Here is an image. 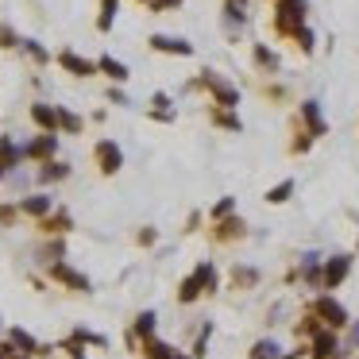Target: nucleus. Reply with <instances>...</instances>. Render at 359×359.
<instances>
[{
    "label": "nucleus",
    "mask_w": 359,
    "mask_h": 359,
    "mask_svg": "<svg viewBox=\"0 0 359 359\" xmlns=\"http://www.w3.org/2000/svg\"><path fill=\"white\" fill-rule=\"evenodd\" d=\"M151 12H170V8H182V0H147Z\"/></svg>",
    "instance_id": "cd10ccee"
},
{
    "label": "nucleus",
    "mask_w": 359,
    "mask_h": 359,
    "mask_svg": "<svg viewBox=\"0 0 359 359\" xmlns=\"http://www.w3.org/2000/svg\"><path fill=\"white\" fill-rule=\"evenodd\" d=\"M290 194H294V178H286V182H282V186H274L271 194H266V201H271V205H282V201H286Z\"/></svg>",
    "instance_id": "5701e85b"
},
{
    "label": "nucleus",
    "mask_w": 359,
    "mask_h": 359,
    "mask_svg": "<svg viewBox=\"0 0 359 359\" xmlns=\"http://www.w3.org/2000/svg\"><path fill=\"white\" fill-rule=\"evenodd\" d=\"M97 74H104V78L116 81V86H124V81L132 78V74H128V66L120 62V58H112V55H101V58H97Z\"/></svg>",
    "instance_id": "4468645a"
},
{
    "label": "nucleus",
    "mask_w": 359,
    "mask_h": 359,
    "mask_svg": "<svg viewBox=\"0 0 359 359\" xmlns=\"http://www.w3.org/2000/svg\"><path fill=\"white\" fill-rule=\"evenodd\" d=\"M0 178H4V170H0Z\"/></svg>",
    "instance_id": "c9c22d12"
},
{
    "label": "nucleus",
    "mask_w": 359,
    "mask_h": 359,
    "mask_svg": "<svg viewBox=\"0 0 359 359\" xmlns=\"http://www.w3.org/2000/svg\"><path fill=\"white\" fill-rule=\"evenodd\" d=\"M70 228H74V217H70L66 209H50L47 217L39 220V232H43V236H58V240H62Z\"/></svg>",
    "instance_id": "6e6552de"
},
{
    "label": "nucleus",
    "mask_w": 359,
    "mask_h": 359,
    "mask_svg": "<svg viewBox=\"0 0 359 359\" xmlns=\"http://www.w3.org/2000/svg\"><path fill=\"white\" fill-rule=\"evenodd\" d=\"M351 344H355V348H359V325L351 328Z\"/></svg>",
    "instance_id": "473e14b6"
},
{
    "label": "nucleus",
    "mask_w": 359,
    "mask_h": 359,
    "mask_svg": "<svg viewBox=\"0 0 359 359\" xmlns=\"http://www.w3.org/2000/svg\"><path fill=\"white\" fill-rule=\"evenodd\" d=\"M55 62L62 66L66 74H74V78H93V74H97V62H93V58H81L78 50H70V47H66V50H58V58H55Z\"/></svg>",
    "instance_id": "423d86ee"
},
{
    "label": "nucleus",
    "mask_w": 359,
    "mask_h": 359,
    "mask_svg": "<svg viewBox=\"0 0 359 359\" xmlns=\"http://www.w3.org/2000/svg\"><path fill=\"white\" fill-rule=\"evenodd\" d=\"M197 86L209 89V93L217 97L220 109H236V104H240V93H236V86H228V81L220 78V74H212V70H205L201 78H197Z\"/></svg>",
    "instance_id": "f03ea898"
},
{
    "label": "nucleus",
    "mask_w": 359,
    "mask_h": 359,
    "mask_svg": "<svg viewBox=\"0 0 359 359\" xmlns=\"http://www.w3.org/2000/svg\"><path fill=\"white\" fill-rule=\"evenodd\" d=\"M224 212H232V197H228V201H220L217 209H212V217H224Z\"/></svg>",
    "instance_id": "2f4dec72"
},
{
    "label": "nucleus",
    "mask_w": 359,
    "mask_h": 359,
    "mask_svg": "<svg viewBox=\"0 0 359 359\" xmlns=\"http://www.w3.org/2000/svg\"><path fill=\"white\" fill-rule=\"evenodd\" d=\"M55 112H58V132H70V135H81V128H86V120H81L78 112L62 109V104H55Z\"/></svg>",
    "instance_id": "a211bd4d"
},
{
    "label": "nucleus",
    "mask_w": 359,
    "mask_h": 359,
    "mask_svg": "<svg viewBox=\"0 0 359 359\" xmlns=\"http://www.w3.org/2000/svg\"><path fill=\"white\" fill-rule=\"evenodd\" d=\"M205 290H201V282H197V274H189V278H182V286H178V302L182 305H189V302H197Z\"/></svg>",
    "instance_id": "aec40b11"
},
{
    "label": "nucleus",
    "mask_w": 359,
    "mask_h": 359,
    "mask_svg": "<svg viewBox=\"0 0 359 359\" xmlns=\"http://www.w3.org/2000/svg\"><path fill=\"white\" fill-rule=\"evenodd\" d=\"M50 209H55V201H50L47 194H32V197H20L16 201V212H24V217H32V220H43Z\"/></svg>",
    "instance_id": "9b49d317"
},
{
    "label": "nucleus",
    "mask_w": 359,
    "mask_h": 359,
    "mask_svg": "<svg viewBox=\"0 0 359 359\" xmlns=\"http://www.w3.org/2000/svg\"><path fill=\"white\" fill-rule=\"evenodd\" d=\"M302 116H305V124H309V140L325 135V120H320V104L317 101H305L302 104Z\"/></svg>",
    "instance_id": "f3484780"
},
{
    "label": "nucleus",
    "mask_w": 359,
    "mask_h": 359,
    "mask_svg": "<svg viewBox=\"0 0 359 359\" xmlns=\"http://www.w3.org/2000/svg\"><path fill=\"white\" fill-rule=\"evenodd\" d=\"M70 359H86V355H70Z\"/></svg>",
    "instance_id": "f704fd0d"
},
{
    "label": "nucleus",
    "mask_w": 359,
    "mask_h": 359,
    "mask_svg": "<svg viewBox=\"0 0 359 359\" xmlns=\"http://www.w3.org/2000/svg\"><path fill=\"white\" fill-rule=\"evenodd\" d=\"M70 178V166L58 163V158H50V163H39V182L43 186H55V182Z\"/></svg>",
    "instance_id": "dca6fc26"
},
{
    "label": "nucleus",
    "mask_w": 359,
    "mask_h": 359,
    "mask_svg": "<svg viewBox=\"0 0 359 359\" xmlns=\"http://www.w3.org/2000/svg\"><path fill=\"white\" fill-rule=\"evenodd\" d=\"M20 158H24V155H20V143L12 140V135H0V170H4V174L16 170Z\"/></svg>",
    "instance_id": "2eb2a0df"
},
{
    "label": "nucleus",
    "mask_w": 359,
    "mask_h": 359,
    "mask_svg": "<svg viewBox=\"0 0 359 359\" xmlns=\"http://www.w3.org/2000/svg\"><path fill=\"white\" fill-rule=\"evenodd\" d=\"M116 4L120 0H101V16H97V32H109L112 20H116Z\"/></svg>",
    "instance_id": "4be33fe9"
},
{
    "label": "nucleus",
    "mask_w": 359,
    "mask_h": 359,
    "mask_svg": "<svg viewBox=\"0 0 359 359\" xmlns=\"http://www.w3.org/2000/svg\"><path fill=\"white\" fill-rule=\"evenodd\" d=\"M212 124L228 128V132H240V116H236V112H212Z\"/></svg>",
    "instance_id": "b1692460"
},
{
    "label": "nucleus",
    "mask_w": 359,
    "mask_h": 359,
    "mask_svg": "<svg viewBox=\"0 0 359 359\" xmlns=\"http://www.w3.org/2000/svg\"><path fill=\"white\" fill-rule=\"evenodd\" d=\"M313 317L325 320L328 328H344V325H348V313H344V305L336 302V297H317V302H313Z\"/></svg>",
    "instance_id": "39448f33"
},
{
    "label": "nucleus",
    "mask_w": 359,
    "mask_h": 359,
    "mask_svg": "<svg viewBox=\"0 0 359 359\" xmlns=\"http://www.w3.org/2000/svg\"><path fill=\"white\" fill-rule=\"evenodd\" d=\"M336 351V336L325 332V328H317V340H313V359H332Z\"/></svg>",
    "instance_id": "6ab92c4d"
},
{
    "label": "nucleus",
    "mask_w": 359,
    "mask_h": 359,
    "mask_svg": "<svg viewBox=\"0 0 359 359\" xmlns=\"http://www.w3.org/2000/svg\"><path fill=\"white\" fill-rule=\"evenodd\" d=\"M255 359H278V355H255Z\"/></svg>",
    "instance_id": "72a5a7b5"
},
{
    "label": "nucleus",
    "mask_w": 359,
    "mask_h": 359,
    "mask_svg": "<svg viewBox=\"0 0 359 359\" xmlns=\"http://www.w3.org/2000/svg\"><path fill=\"white\" fill-rule=\"evenodd\" d=\"M16 217H20V212H16V205H0V228H8Z\"/></svg>",
    "instance_id": "c756f323"
},
{
    "label": "nucleus",
    "mask_w": 359,
    "mask_h": 359,
    "mask_svg": "<svg viewBox=\"0 0 359 359\" xmlns=\"http://www.w3.org/2000/svg\"><path fill=\"white\" fill-rule=\"evenodd\" d=\"M50 278H55V282H62V286H70L74 294H89V290H93V286H89V278H86V274H81V271H74L70 263H50Z\"/></svg>",
    "instance_id": "0eeeda50"
},
{
    "label": "nucleus",
    "mask_w": 359,
    "mask_h": 359,
    "mask_svg": "<svg viewBox=\"0 0 359 359\" xmlns=\"http://www.w3.org/2000/svg\"><path fill=\"white\" fill-rule=\"evenodd\" d=\"M294 39L302 43V50H305V55H313V32H309V27H297V35H294Z\"/></svg>",
    "instance_id": "c85d7f7f"
},
{
    "label": "nucleus",
    "mask_w": 359,
    "mask_h": 359,
    "mask_svg": "<svg viewBox=\"0 0 359 359\" xmlns=\"http://www.w3.org/2000/svg\"><path fill=\"white\" fill-rule=\"evenodd\" d=\"M155 313H140V317H135V325L132 328H128V344H135V340H143V344H147V340H155Z\"/></svg>",
    "instance_id": "ddd939ff"
},
{
    "label": "nucleus",
    "mask_w": 359,
    "mask_h": 359,
    "mask_svg": "<svg viewBox=\"0 0 359 359\" xmlns=\"http://www.w3.org/2000/svg\"><path fill=\"white\" fill-rule=\"evenodd\" d=\"M305 0H278L274 8V32L278 35H297V27H305Z\"/></svg>",
    "instance_id": "f257e3e1"
},
{
    "label": "nucleus",
    "mask_w": 359,
    "mask_h": 359,
    "mask_svg": "<svg viewBox=\"0 0 359 359\" xmlns=\"http://www.w3.org/2000/svg\"><path fill=\"white\" fill-rule=\"evenodd\" d=\"M155 240H158V236H155V228H143V232L135 236V243H140V248H151Z\"/></svg>",
    "instance_id": "7c9ffc66"
},
{
    "label": "nucleus",
    "mask_w": 359,
    "mask_h": 359,
    "mask_svg": "<svg viewBox=\"0 0 359 359\" xmlns=\"http://www.w3.org/2000/svg\"><path fill=\"white\" fill-rule=\"evenodd\" d=\"M20 50H24L32 62H39V66H47L50 62V55H47V47H43L39 39H20Z\"/></svg>",
    "instance_id": "412c9836"
},
{
    "label": "nucleus",
    "mask_w": 359,
    "mask_h": 359,
    "mask_svg": "<svg viewBox=\"0 0 359 359\" xmlns=\"http://www.w3.org/2000/svg\"><path fill=\"white\" fill-rule=\"evenodd\" d=\"M55 151H58V135L39 132L32 143H24V147H20V155L32 158V163H50V158H55Z\"/></svg>",
    "instance_id": "20e7f679"
},
{
    "label": "nucleus",
    "mask_w": 359,
    "mask_h": 359,
    "mask_svg": "<svg viewBox=\"0 0 359 359\" xmlns=\"http://www.w3.org/2000/svg\"><path fill=\"white\" fill-rule=\"evenodd\" d=\"M93 163H97V170L104 174V178H112V174H120V166H124V151H120V143H112V140H101L93 147Z\"/></svg>",
    "instance_id": "7ed1b4c3"
},
{
    "label": "nucleus",
    "mask_w": 359,
    "mask_h": 359,
    "mask_svg": "<svg viewBox=\"0 0 359 359\" xmlns=\"http://www.w3.org/2000/svg\"><path fill=\"white\" fill-rule=\"evenodd\" d=\"M0 50H20V35L8 24H0Z\"/></svg>",
    "instance_id": "393cba45"
},
{
    "label": "nucleus",
    "mask_w": 359,
    "mask_h": 359,
    "mask_svg": "<svg viewBox=\"0 0 359 359\" xmlns=\"http://www.w3.org/2000/svg\"><path fill=\"white\" fill-rule=\"evenodd\" d=\"M32 120H35V128H39V132L58 135V112H55V104L35 101V104H32Z\"/></svg>",
    "instance_id": "f8f14e48"
},
{
    "label": "nucleus",
    "mask_w": 359,
    "mask_h": 359,
    "mask_svg": "<svg viewBox=\"0 0 359 359\" xmlns=\"http://www.w3.org/2000/svg\"><path fill=\"white\" fill-rule=\"evenodd\" d=\"M255 62H259V66H266V70H278V58H274V50H266L263 43L255 47Z\"/></svg>",
    "instance_id": "a878e982"
},
{
    "label": "nucleus",
    "mask_w": 359,
    "mask_h": 359,
    "mask_svg": "<svg viewBox=\"0 0 359 359\" xmlns=\"http://www.w3.org/2000/svg\"><path fill=\"white\" fill-rule=\"evenodd\" d=\"M151 50H158V55H178V58H189L194 55V43L186 39H174V35H151Z\"/></svg>",
    "instance_id": "1a4fd4ad"
},
{
    "label": "nucleus",
    "mask_w": 359,
    "mask_h": 359,
    "mask_svg": "<svg viewBox=\"0 0 359 359\" xmlns=\"http://www.w3.org/2000/svg\"><path fill=\"white\" fill-rule=\"evenodd\" d=\"M232 236H236V240L243 236V224H240V220H228V224H220L217 240H232Z\"/></svg>",
    "instance_id": "bb28decb"
},
{
    "label": "nucleus",
    "mask_w": 359,
    "mask_h": 359,
    "mask_svg": "<svg viewBox=\"0 0 359 359\" xmlns=\"http://www.w3.org/2000/svg\"><path fill=\"white\" fill-rule=\"evenodd\" d=\"M348 271H351V259L348 255H332L325 263V271H320V282H325L328 290H336L344 278H348Z\"/></svg>",
    "instance_id": "9d476101"
}]
</instances>
